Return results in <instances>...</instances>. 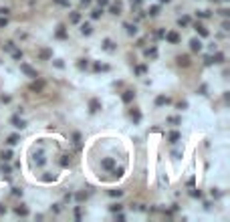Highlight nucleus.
I'll list each match as a JSON object with an SVG mask.
<instances>
[{
    "mask_svg": "<svg viewBox=\"0 0 230 222\" xmlns=\"http://www.w3.org/2000/svg\"><path fill=\"white\" fill-rule=\"evenodd\" d=\"M20 71L26 75V77H33V79H36V77H39V75H36V71H34L30 65H26V63H20Z\"/></svg>",
    "mask_w": 230,
    "mask_h": 222,
    "instance_id": "nucleus-1",
    "label": "nucleus"
},
{
    "mask_svg": "<svg viewBox=\"0 0 230 222\" xmlns=\"http://www.w3.org/2000/svg\"><path fill=\"white\" fill-rule=\"evenodd\" d=\"M10 123H12L16 129H24L26 127V121L20 119V115H12V119H10Z\"/></svg>",
    "mask_w": 230,
    "mask_h": 222,
    "instance_id": "nucleus-2",
    "label": "nucleus"
},
{
    "mask_svg": "<svg viewBox=\"0 0 230 222\" xmlns=\"http://www.w3.org/2000/svg\"><path fill=\"white\" fill-rule=\"evenodd\" d=\"M101 47H103V51H107V53H113V51H117V45H115L111 39H105Z\"/></svg>",
    "mask_w": 230,
    "mask_h": 222,
    "instance_id": "nucleus-3",
    "label": "nucleus"
},
{
    "mask_svg": "<svg viewBox=\"0 0 230 222\" xmlns=\"http://www.w3.org/2000/svg\"><path fill=\"white\" fill-rule=\"evenodd\" d=\"M163 36H166V40H168V42H172V45H178V42H180V34H178L176 30H172V33H166Z\"/></svg>",
    "mask_w": 230,
    "mask_h": 222,
    "instance_id": "nucleus-4",
    "label": "nucleus"
},
{
    "mask_svg": "<svg viewBox=\"0 0 230 222\" xmlns=\"http://www.w3.org/2000/svg\"><path fill=\"white\" fill-rule=\"evenodd\" d=\"M42 89H45V81L36 79V81H33V83H30V91H34V93H41Z\"/></svg>",
    "mask_w": 230,
    "mask_h": 222,
    "instance_id": "nucleus-5",
    "label": "nucleus"
},
{
    "mask_svg": "<svg viewBox=\"0 0 230 222\" xmlns=\"http://www.w3.org/2000/svg\"><path fill=\"white\" fill-rule=\"evenodd\" d=\"M101 107H103V105H101V101H99V99H91V101H89V111H91V113H97Z\"/></svg>",
    "mask_w": 230,
    "mask_h": 222,
    "instance_id": "nucleus-6",
    "label": "nucleus"
},
{
    "mask_svg": "<svg viewBox=\"0 0 230 222\" xmlns=\"http://www.w3.org/2000/svg\"><path fill=\"white\" fill-rule=\"evenodd\" d=\"M190 48H192L194 53H200V51H202V40L200 39H192L190 40Z\"/></svg>",
    "mask_w": 230,
    "mask_h": 222,
    "instance_id": "nucleus-7",
    "label": "nucleus"
},
{
    "mask_svg": "<svg viewBox=\"0 0 230 222\" xmlns=\"http://www.w3.org/2000/svg\"><path fill=\"white\" fill-rule=\"evenodd\" d=\"M101 168L103 170H113L115 168V160L113 158H105V160L101 161Z\"/></svg>",
    "mask_w": 230,
    "mask_h": 222,
    "instance_id": "nucleus-8",
    "label": "nucleus"
},
{
    "mask_svg": "<svg viewBox=\"0 0 230 222\" xmlns=\"http://www.w3.org/2000/svg\"><path fill=\"white\" fill-rule=\"evenodd\" d=\"M34 164H36L39 168H42V166H45V154H42L41 149H39V152L34 154Z\"/></svg>",
    "mask_w": 230,
    "mask_h": 222,
    "instance_id": "nucleus-9",
    "label": "nucleus"
},
{
    "mask_svg": "<svg viewBox=\"0 0 230 222\" xmlns=\"http://www.w3.org/2000/svg\"><path fill=\"white\" fill-rule=\"evenodd\" d=\"M133 99H135V93H133V91H123V95H121L123 103H131Z\"/></svg>",
    "mask_w": 230,
    "mask_h": 222,
    "instance_id": "nucleus-10",
    "label": "nucleus"
},
{
    "mask_svg": "<svg viewBox=\"0 0 230 222\" xmlns=\"http://www.w3.org/2000/svg\"><path fill=\"white\" fill-rule=\"evenodd\" d=\"M176 61H178L180 67H190V57H188V55H180Z\"/></svg>",
    "mask_w": 230,
    "mask_h": 222,
    "instance_id": "nucleus-11",
    "label": "nucleus"
},
{
    "mask_svg": "<svg viewBox=\"0 0 230 222\" xmlns=\"http://www.w3.org/2000/svg\"><path fill=\"white\" fill-rule=\"evenodd\" d=\"M123 27H125V30H127L129 36H135V34H137V27H135V24H131V22H125Z\"/></svg>",
    "mask_w": 230,
    "mask_h": 222,
    "instance_id": "nucleus-12",
    "label": "nucleus"
},
{
    "mask_svg": "<svg viewBox=\"0 0 230 222\" xmlns=\"http://www.w3.org/2000/svg\"><path fill=\"white\" fill-rule=\"evenodd\" d=\"M168 103H169V99L166 97V95H157L156 97V105L157 107H163V105H168Z\"/></svg>",
    "mask_w": 230,
    "mask_h": 222,
    "instance_id": "nucleus-13",
    "label": "nucleus"
},
{
    "mask_svg": "<svg viewBox=\"0 0 230 222\" xmlns=\"http://www.w3.org/2000/svg\"><path fill=\"white\" fill-rule=\"evenodd\" d=\"M194 28H196V33L200 34V36H208V30H206V27H204V24L196 22V24H194Z\"/></svg>",
    "mask_w": 230,
    "mask_h": 222,
    "instance_id": "nucleus-14",
    "label": "nucleus"
},
{
    "mask_svg": "<svg viewBox=\"0 0 230 222\" xmlns=\"http://www.w3.org/2000/svg\"><path fill=\"white\" fill-rule=\"evenodd\" d=\"M91 33H93V27H91L89 22H83V24H81V34H85V36H89Z\"/></svg>",
    "mask_w": 230,
    "mask_h": 222,
    "instance_id": "nucleus-15",
    "label": "nucleus"
},
{
    "mask_svg": "<svg viewBox=\"0 0 230 222\" xmlns=\"http://www.w3.org/2000/svg\"><path fill=\"white\" fill-rule=\"evenodd\" d=\"M109 12L113 14V16H119V14H121V4H119V2H117V4H111V6H109Z\"/></svg>",
    "mask_w": 230,
    "mask_h": 222,
    "instance_id": "nucleus-16",
    "label": "nucleus"
},
{
    "mask_svg": "<svg viewBox=\"0 0 230 222\" xmlns=\"http://www.w3.org/2000/svg\"><path fill=\"white\" fill-rule=\"evenodd\" d=\"M54 36H57V39H67V30H65V27H63V24H59V27H57Z\"/></svg>",
    "mask_w": 230,
    "mask_h": 222,
    "instance_id": "nucleus-17",
    "label": "nucleus"
},
{
    "mask_svg": "<svg viewBox=\"0 0 230 222\" xmlns=\"http://www.w3.org/2000/svg\"><path fill=\"white\" fill-rule=\"evenodd\" d=\"M180 131H169V135H168V139H169V143H178L180 141Z\"/></svg>",
    "mask_w": 230,
    "mask_h": 222,
    "instance_id": "nucleus-18",
    "label": "nucleus"
},
{
    "mask_svg": "<svg viewBox=\"0 0 230 222\" xmlns=\"http://www.w3.org/2000/svg\"><path fill=\"white\" fill-rule=\"evenodd\" d=\"M14 214H18V216H28V208L26 206H16V208H14Z\"/></svg>",
    "mask_w": 230,
    "mask_h": 222,
    "instance_id": "nucleus-19",
    "label": "nucleus"
},
{
    "mask_svg": "<svg viewBox=\"0 0 230 222\" xmlns=\"http://www.w3.org/2000/svg\"><path fill=\"white\" fill-rule=\"evenodd\" d=\"M20 141V135H16V133H12V135H8V139H6V143L8 145H16Z\"/></svg>",
    "mask_w": 230,
    "mask_h": 222,
    "instance_id": "nucleus-20",
    "label": "nucleus"
},
{
    "mask_svg": "<svg viewBox=\"0 0 230 222\" xmlns=\"http://www.w3.org/2000/svg\"><path fill=\"white\" fill-rule=\"evenodd\" d=\"M129 115H131L133 123H139V121H141V113H139L137 109H131V111H129Z\"/></svg>",
    "mask_w": 230,
    "mask_h": 222,
    "instance_id": "nucleus-21",
    "label": "nucleus"
},
{
    "mask_svg": "<svg viewBox=\"0 0 230 222\" xmlns=\"http://www.w3.org/2000/svg\"><path fill=\"white\" fill-rule=\"evenodd\" d=\"M0 158H2L4 161H10V160H12V149H2Z\"/></svg>",
    "mask_w": 230,
    "mask_h": 222,
    "instance_id": "nucleus-22",
    "label": "nucleus"
},
{
    "mask_svg": "<svg viewBox=\"0 0 230 222\" xmlns=\"http://www.w3.org/2000/svg\"><path fill=\"white\" fill-rule=\"evenodd\" d=\"M143 55H145V57H151V59H156V57H157V48L156 47L145 48V51H143Z\"/></svg>",
    "mask_w": 230,
    "mask_h": 222,
    "instance_id": "nucleus-23",
    "label": "nucleus"
},
{
    "mask_svg": "<svg viewBox=\"0 0 230 222\" xmlns=\"http://www.w3.org/2000/svg\"><path fill=\"white\" fill-rule=\"evenodd\" d=\"M59 164H61L63 168H69V166H71V155H61V161H59Z\"/></svg>",
    "mask_w": 230,
    "mask_h": 222,
    "instance_id": "nucleus-24",
    "label": "nucleus"
},
{
    "mask_svg": "<svg viewBox=\"0 0 230 222\" xmlns=\"http://www.w3.org/2000/svg\"><path fill=\"white\" fill-rule=\"evenodd\" d=\"M69 20H71L73 24H77V22H81V12H71V16H69Z\"/></svg>",
    "mask_w": 230,
    "mask_h": 222,
    "instance_id": "nucleus-25",
    "label": "nucleus"
},
{
    "mask_svg": "<svg viewBox=\"0 0 230 222\" xmlns=\"http://www.w3.org/2000/svg\"><path fill=\"white\" fill-rule=\"evenodd\" d=\"M111 174H113V178H121V176L125 174V170H123V168H113V170H111Z\"/></svg>",
    "mask_w": 230,
    "mask_h": 222,
    "instance_id": "nucleus-26",
    "label": "nucleus"
},
{
    "mask_svg": "<svg viewBox=\"0 0 230 222\" xmlns=\"http://www.w3.org/2000/svg\"><path fill=\"white\" fill-rule=\"evenodd\" d=\"M101 14H103V8H95V10H91V18H101Z\"/></svg>",
    "mask_w": 230,
    "mask_h": 222,
    "instance_id": "nucleus-27",
    "label": "nucleus"
},
{
    "mask_svg": "<svg viewBox=\"0 0 230 222\" xmlns=\"http://www.w3.org/2000/svg\"><path fill=\"white\" fill-rule=\"evenodd\" d=\"M73 145L81 148V133H73Z\"/></svg>",
    "mask_w": 230,
    "mask_h": 222,
    "instance_id": "nucleus-28",
    "label": "nucleus"
},
{
    "mask_svg": "<svg viewBox=\"0 0 230 222\" xmlns=\"http://www.w3.org/2000/svg\"><path fill=\"white\" fill-rule=\"evenodd\" d=\"M190 24V18L188 16H182V18H178V27H188Z\"/></svg>",
    "mask_w": 230,
    "mask_h": 222,
    "instance_id": "nucleus-29",
    "label": "nucleus"
},
{
    "mask_svg": "<svg viewBox=\"0 0 230 222\" xmlns=\"http://www.w3.org/2000/svg\"><path fill=\"white\" fill-rule=\"evenodd\" d=\"M95 71H109V65H101V63H95L93 65Z\"/></svg>",
    "mask_w": 230,
    "mask_h": 222,
    "instance_id": "nucleus-30",
    "label": "nucleus"
},
{
    "mask_svg": "<svg viewBox=\"0 0 230 222\" xmlns=\"http://www.w3.org/2000/svg\"><path fill=\"white\" fill-rule=\"evenodd\" d=\"M212 63H224V55L222 53H216L212 57Z\"/></svg>",
    "mask_w": 230,
    "mask_h": 222,
    "instance_id": "nucleus-31",
    "label": "nucleus"
},
{
    "mask_svg": "<svg viewBox=\"0 0 230 222\" xmlns=\"http://www.w3.org/2000/svg\"><path fill=\"white\" fill-rule=\"evenodd\" d=\"M51 57H53V53H51L48 48H42L41 51V59H51Z\"/></svg>",
    "mask_w": 230,
    "mask_h": 222,
    "instance_id": "nucleus-32",
    "label": "nucleus"
},
{
    "mask_svg": "<svg viewBox=\"0 0 230 222\" xmlns=\"http://www.w3.org/2000/svg\"><path fill=\"white\" fill-rule=\"evenodd\" d=\"M121 194H123V190H109V196H111V198H119Z\"/></svg>",
    "mask_w": 230,
    "mask_h": 222,
    "instance_id": "nucleus-33",
    "label": "nucleus"
},
{
    "mask_svg": "<svg viewBox=\"0 0 230 222\" xmlns=\"http://www.w3.org/2000/svg\"><path fill=\"white\" fill-rule=\"evenodd\" d=\"M168 123H172V125H180L182 119H180V117H168Z\"/></svg>",
    "mask_w": 230,
    "mask_h": 222,
    "instance_id": "nucleus-34",
    "label": "nucleus"
},
{
    "mask_svg": "<svg viewBox=\"0 0 230 222\" xmlns=\"http://www.w3.org/2000/svg\"><path fill=\"white\" fill-rule=\"evenodd\" d=\"M42 180H45V182H54V180H57V176H54V174H45V176H42Z\"/></svg>",
    "mask_w": 230,
    "mask_h": 222,
    "instance_id": "nucleus-35",
    "label": "nucleus"
},
{
    "mask_svg": "<svg viewBox=\"0 0 230 222\" xmlns=\"http://www.w3.org/2000/svg\"><path fill=\"white\" fill-rule=\"evenodd\" d=\"M12 59L14 61H22V51H12Z\"/></svg>",
    "mask_w": 230,
    "mask_h": 222,
    "instance_id": "nucleus-36",
    "label": "nucleus"
},
{
    "mask_svg": "<svg viewBox=\"0 0 230 222\" xmlns=\"http://www.w3.org/2000/svg\"><path fill=\"white\" fill-rule=\"evenodd\" d=\"M121 204H111V206H109V210H111V212H121Z\"/></svg>",
    "mask_w": 230,
    "mask_h": 222,
    "instance_id": "nucleus-37",
    "label": "nucleus"
},
{
    "mask_svg": "<svg viewBox=\"0 0 230 222\" xmlns=\"http://www.w3.org/2000/svg\"><path fill=\"white\" fill-rule=\"evenodd\" d=\"M4 51H6V53H12V51H14V42H12V40L4 45Z\"/></svg>",
    "mask_w": 230,
    "mask_h": 222,
    "instance_id": "nucleus-38",
    "label": "nucleus"
},
{
    "mask_svg": "<svg viewBox=\"0 0 230 222\" xmlns=\"http://www.w3.org/2000/svg\"><path fill=\"white\" fill-rule=\"evenodd\" d=\"M87 65H89V63H87V59H81L79 63H77V67L81 69V71H83V69H87Z\"/></svg>",
    "mask_w": 230,
    "mask_h": 222,
    "instance_id": "nucleus-39",
    "label": "nucleus"
},
{
    "mask_svg": "<svg viewBox=\"0 0 230 222\" xmlns=\"http://www.w3.org/2000/svg\"><path fill=\"white\" fill-rule=\"evenodd\" d=\"M53 65H54V67H57V69H63V67H65V63H63L61 59H57V61H53Z\"/></svg>",
    "mask_w": 230,
    "mask_h": 222,
    "instance_id": "nucleus-40",
    "label": "nucleus"
},
{
    "mask_svg": "<svg viewBox=\"0 0 230 222\" xmlns=\"http://www.w3.org/2000/svg\"><path fill=\"white\" fill-rule=\"evenodd\" d=\"M157 12H160V8H157V6H151V8H149V16H157Z\"/></svg>",
    "mask_w": 230,
    "mask_h": 222,
    "instance_id": "nucleus-41",
    "label": "nucleus"
},
{
    "mask_svg": "<svg viewBox=\"0 0 230 222\" xmlns=\"http://www.w3.org/2000/svg\"><path fill=\"white\" fill-rule=\"evenodd\" d=\"M75 198H77L79 202H83V200H87V194H85V192H79V194L75 196Z\"/></svg>",
    "mask_w": 230,
    "mask_h": 222,
    "instance_id": "nucleus-42",
    "label": "nucleus"
},
{
    "mask_svg": "<svg viewBox=\"0 0 230 222\" xmlns=\"http://www.w3.org/2000/svg\"><path fill=\"white\" fill-rule=\"evenodd\" d=\"M198 16H200V18H208L210 12H208V10H200V12H198Z\"/></svg>",
    "mask_w": 230,
    "mask_h": 222,
    "instance_id": "nucleus-43",
    "label": "nucleus"
},
{
    "mask_svg": "<svg viewBox=\"0 0 230 222\" xmlns=\"http://www.w3.org/2000/svg\"><path fill=\"white\" fill-rule=\"evenodd\" d=\"M6 24H8V18H6V16H0V28L6 27Z\"/></svg>",
    "mask_w": 230,
    "mask_h": 222,
    "instance_id": "nucleus-44",
    "label": "nucleus"
},
{
    "mask_svg": "<svg viewBox=\"0 0 230 222\" xmlns=\"http://www.w3.org/2000/svg\"><path fill=\"white\" fill-rule=\"evenodd\" d=\"M54 4H61V6H69V0H54Z\"/></svg>",
    "mask_w": 230,
    "mask_h": 222,
    "instance_id": "nucleus-45",
    "label": "nucleus"
},
{
    "mask_svg": "<svg viewBox=\"0 0 230 222\" xmlns=\"http://www.w3.org/2000/svg\"><path fill=\"white\" fill-rule=\"evenodd\" d=\"M12 196H22V190L20 188H12Z\"/></svg>",
    "mask_w": 230,
    "mask_h": 222,
    "instance_id": "nucleus-46",
    "label": "nucleus"
},
{
    "mask_svg": "<svg viewBox=\"0 0 230 222\" xmlns=\"http://www.w3.org/2000/svg\"><path fill=\"white\" fill-rule=\"evenodd\" d=\"M2 174H4V176L10 174V166H2Z\"/></svg>",
    "mask_w": 230,
    "mask_h": 222,
    "instance_id": "nucleus-47",
    "label": "nucleus"
},
{
    "mask_svg": "<svg viewBox=\"0 0 230 222\" xmlns=\"http://www.w3.org/2000/svg\"><path fill=\"white\" fill-rule=\"evenodd\" d=\"M97 4H99V6H107V4H109V0H97Z\"/></svg>",
    "mask_w": 230,
    "mask_h": 222,
    "instance_id": "nucleus-48",
    "label": "nucleus"
},
{
    "mask_svg": "<svg viewBox=\"0 0 230 222\" xmlns=\"http://www.w3.org/2000/svg\"><path fill=\"white\" fill-rule=\"evenodd\" d=\"M188 107V103H186V101H180V103H178V109H186Z\"/></svg>",
    "mask_w": 230,
    "mask_h": 222,
    "instance_id": "nucleus-49",
    "label": "nucleus"
},
{
    "mask_svg": "<svg viewBox=\"0 0 230 222\" xmlns=\"http://www.w3.org/2000/svg\"><path fill=\"white\" fill-rule=\"evenodd\" d=\"M204 65H212V55H208V57L204 59Z\"/></svg>",
    "mask_w": 230,
    "mask_h": 222,
    "instance_id": "nucleus-50",
    "label": "nucleus"
},
{
    "mask_svg": "<svg viewBox=\"0 0 230 222\" xmlns=\"http://www.w3.org/2000/svg\"><path fill=\"white\" fill-rule=\"evenodd\" d=\"M135 73H137V75H141V73H145V67H135Z\"/></svg>",
    "mask_w": 230,
    "mask_h": 222,
    "instance_id": "nucleus-51",
    "label": "nucleus"
},
{
    "mask_svg": "<svg viewBox=\"0 0 230 222\" xmlns=\"http://www.w3.org/2000/svg\"><path fill=\"white\" fill-rule=\"evenodd\" d=\"M8 12H10V10H8V8H0V16H6Z\"/></svg>",
    "mask_w": 230,
    "mask_h": 222,
    "instance_id": "nucleus-52",
    "label": "nucleus"
},
{
    "mask_svg": "<svg viewBox=\"0 0 230 222\" xmlns=\"http://www.w3.org/2000/svg\"><path fill=\"white\" fill-rule=\"evenodd\" d=\"M190 194L194 196V198H202V194H200V192H196V190H192V192H190Z\"/></svg>",
    "mask_w": 230,
    "mask_h": 222,
    "instance_id": "nucleus-53",
    "label": "nucleus"
},
{
    "mask_svg": "<svg viewBox=\"0 0 230 222\" xmlns=\"http://www.w3.org/2000/svg\"><path fill=\"white\" fill-rule=\"evenodd\" d=\"M4 212H6V206H4V204H0V216L4 214Z\"/></svg>",
    "mask_w": 230,
    "mask_h": 222,
    "instance_id": "nucleus-54",
    "label": "nucleus"
},
{
    "mask_svg": "<svg viewBox=\"0 0 230 222\" xmlns=\"http://www.w3.org/2000/svg\"><path fill=\"white\" fill-rule=\"evenodd\" d=\"M81 4H83V6H89V4H91V0H81Z\"/></svg>",
    "mask_w": 230,
    "mask_h": 222,
    "instance_id": "nucleus-55",
    "label": "nucleus"
},
{
    "mask_svg": "<svg viewBox=\"0 0 230 222\" xmlns=\"http://www.w3.org/2000/svg\"><path fill=\"white\" fill-rule=\"evenodd\" d=\"M160 2H169V0H160Z\"/></svg>",
    "mask_w": 230,
    "mask_h": 222,
    "instance_id": "nucleus-56",
    "label": "nucleus"
}]
</instances>
